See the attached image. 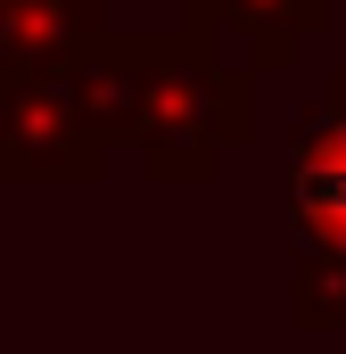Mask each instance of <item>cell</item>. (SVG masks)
Returning a JSON list of instances; mask_svg holds the SVG:
<instances>
[{
	"instance_id": "7",
	"label": "cell",
	"mask_w": 346,
	"mask_h": 354,
	"mask_svg": "<svg viewBox=\"0 0 346 354\" xmlns=\"http://www.w3.org/2000/svg\"><path fill=\"white\" fill-rule=\"evenodd\" d=\"M173 8H181V0H173Z\"/></svg>"
},
{
	"instance_id": "3",
	"label": "cell",
	"mask_w": 346,
	"mask_h": 354,
	"mask_svg": "<svg viewBox=\"0 0 346 354\" xmlns=\"http://www.w3.org/2000/svg\"><path fill=\"white\" fill-rule=\"evenodd\" d=\"M173 25H198L215 41L231 33L248 50V75H280L313 33H330V0H181Z\"/></svg>"
},
{
	"instance_id": "1",
	"label": "cell",
	"mask_w": 346,
	"mask_h": 354,
	"mask_svg": "<svg viewBox=\"0 0 346 354\" xmlns=\"http://www.w3.org/2000/svg\"><path fill=\"white\" fill-rule=\"evenodd\" d=\"M124 149L149 189H206L231 149L256 140V75L223 58L215 33L157 25L124 33Z\"/></svg>"
},
{
	"instance_id": "4",
	"label": "cell",
	"mask_w": 346,
	"mask_h": 354,
	"mask_svg": "<svg viewBox=\"0 0 346 354\" xmlns=\"http://www.w3.org/2000/svg\"><path fill=\"white\" fill-rule=\"evenodd\" d=\"M289 223L305 248L346 256V115H305L289 140Z\"/></svg>"
},
{
	"instance_id": "5",
	"label": "cell",
	"mask_w": 346,
	"mask_h": 354,
	"mask_svg": "<svg viewBox=\"0 0 346 354\" xmlns=\"http://www.w3.org/2000/svg\"><path fill=\"white\" fill-rule=\"evenodd\" d=\"M107 0H0V75L75 66L91 41H107Z\"/></svg>"
},
{
	"instance_id": "2",
	"label": "cell",
	"mask_w": 346,
	"mask_h": 354,
	"mask_svg": "<svg viewBox=\"0 0 346 354\" xmlns=\"http://www.w3.org/2000/svg\"><path fill=\"white\" fill-rule=\"evenodd\" d=\"M107 157L116 149L91 124L75 66L0 75V181L8 189H91Z\"/></svg>"
},
{
	"instance_id": "6",
	"label": "cell",
	"mask_w": 346,
	"mask_h": 354,
	"mask_svg": "<svg viewBox=\"0 0 346 354\" xmlns=\"http://www.w3.org/2000/svg\"><path fill=\"white\" fill-rule=\"evenodd\" d=\"M289 330L297 338L346 330V256H322V248L297 256V272H289Z\"/></svg>"
}]
</instances>
